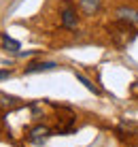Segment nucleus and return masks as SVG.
Masks as SVG:
<instances>
[{
    "mask_svg": "<svg viewBox=\"0 0 138 147\" xmlns=\"http://www.w3.org/2000/svg\"><path fill=\"white\" fill-rule=\"evenodd\" d=\"M58 64L55 62H34L30 66H25V75H32V73H45V70H55Z\"/></svg>",
    "mask_w": 138,
    "mask_h": 147,
    "instance_id": "3",
    "label": "nucleus"
},
{
    "mask_svg": "<svg viewBox=\"0 0 138 147\" xmlns=\"http://www.w3.org/2000/svg\"><path fill=\"white\" fill-rule=\"evenodd\" d=\"M11 75V70H0V79H7Z\"/></svg>",
    "mask_w": 138,
    "mask_h": 147,
    "instance_id": "9",
    "label": "nucleus"
},
{
    "mask_svg": "<svg viewBox=\"0 0 138 147\" xmlns=\"http://www.w3.org/2000/svg\"><path fill=\"white\" fill-rule=\"evenodd\" d=\"M76 79H79V81H81V83H83V85H85V88H87V90H89V92H94V94H96V92H98V90H96V85H94V83H91V81H89V79H85V77H83V75H81V73H76Z\"/></svg>",
    "mask_w": 138,
    "mask_h": 147,
    "instance_id": "7",
    "label": "nucleus"
},
{
    "mask_svg": "<svg viewBox=\"0 0 138 147\" xmlns=\"http://www.w3.org/2000/svg\"><path fill=\"white\" fill-rule=\"evenodd\" d=\"M117 17L123 19V22H130V24H138V11L130 7H119L117 9Z\"/></svg>",
    "mask_w": 138,
    "mask_h": 147,
    "instance_id": "4",
    "label": "nucleus"
},
{
    "mask_svg": "<svg viewBox=\"0 0 138 147\" xmlns=\"http://www.w3.org/2000/svg\"><path fill=\"white\" fill-rule=\"evenodd\" d=\"M76 13L74 9L70 7V2H64V9H62V26L68 28V30H74L76 28Z\"/></svg>",
    "mask_w": 138,
    "mask_h": 147,
    "instance_id": "1",
    "label": "nucleus"
},
{
    "mask_svg": "<svg viewBox=\"0 0 138 147\" xmlns=\"http://www.w3.org/2000/svg\"><path fill=\"white\" fill-rule=\"evenodd\" d=\"M47 136H49V130L45 128V126H36V128L30 132V143H34V145H43L45 141H47Z\"/></svg>",
    "mask_w": 138,
    "mask_h": 147,
    "instance_id": "2",
    "label": "nucleus"
},
{
    "mask_svg": "<svg viewBox=\"0 0 138 147\" xmlns=\"http://www.w3.org/2000/svg\"><path fill=\"white\" fill-rule=\"evenodd\" d=\"M2 40H4V49H9V51H17V49H21V45H19V40L11 38L9 34H2Z\"/></svg>",
    "mask_w": 138,
    "mask_h": 147,
    "instance_id": "6",
    "label": "nucleus"
},
{
    "mask_svg": "<svg viewBox=\"0 0 138 147\" xmlns=\"http://www.w3.org/2000/svg\"><path fill=\"white\" fill-rule=\"evenodd\" d=\"M79 9L85 15H94L100 9V0H79Z\"/></svg>",
    "mask_w": 138,
    "mask_h": 147,
    "instance_id": "5",
    "label": "nucleus"
},
{
    "mask_svg": "<svg viewBox=\"0 0 138 147\" xmlns=\"http://www.w3.org/2000/svg\"><path fill=\"white\" fill-rule=\"evenodd\" d=\"M0 98H2L0 105H15V100H17V98H13V96H0Z\"/></svg>",
    "mask_w": 138,
    "mask_h": 147,
    "instance_id": "8",
    "label": "nucleus"
}]
</instances>
